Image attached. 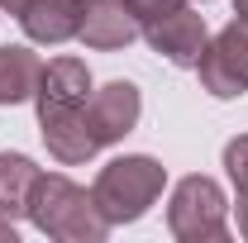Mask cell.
<instances>
[{
    "instance_id": "6da1fadb",
    "label": "cell",
    "mask_w": 248,
    "mask_h": 243,
    "mask_svg": "<svg viewBox=\"0 0 248 243\" xmlns=\"http://www.w3.org/2000/svg\"><path fill=\"white\" fill-rule=\"evenodd\" d=\"M10 5H19V0H10Z\"/></svg>"
}]
</instances>
